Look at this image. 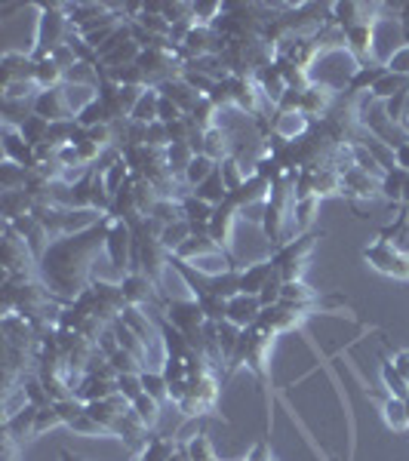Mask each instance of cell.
I'll return each mask as SVG.
<instances>
[{
    "label": "cell",
    "instance_id": "cell-1",
    "mask_svg": "<svg viewBox=\"0 0 409 461\" xmlns=\"http://www.w3.org/2000/svg\"><path fill=\"white\" fill-rule=\"evenodd\" d=\"M111 222L114 216H102L92 228L56 237L50 250L44 252V258L37 262L40 277H44L46 290H52L59 302H75L80 292H86L96 283L92 262H96L99 250L105 252V237H108Z\"/></svg>",
    "mask_w": 409,
    "mask_h": 461
},
{
    "label": "cell",
    "instance_id": "cell-2",
    "mask_svg": "<svg viewBox=\"0 0 409 461\" xmlns=\"http://www.w3.org/2000/svg\"><path fill=\"white\" fill-rule=\"evenodd\" d=\"M320 237H324V234H317V231L299 234V237L286 240L284 246H277V250L271 252V265H274V271L280 274L284 283H290V280H301L308 256L314 252V246H317Z\"/></svg>",
    "mask_w": 409,
    "mask_h": 461
},
{
    "label": "cell",
    "instance_id": "cell-3",
    "mask_svg": "<svg viewBox=\"0 0 409 461\" xmlns=\"http://www.w3.org/2000/svg\"><path fill=\"white\" fill-rule=\"evenodd\" d=\"M164 317L194 345V351H200V330H204L206 317L194 298H172V302H164Z\"/></svg>",
    "mask_w": 409,
    "mask_h": 461
},
{
    "label": "cell",
    "instance_id": "cell-4",
    "mask_svg": "<svg viewBox=\"0 0 409 461\" xmlns=\"http://www.w3.org/2000/svg\"><path fill=\"white\" fill-rule=\"evenodd\" d=\"M364 262H370V268H375L385 277L394 280H409V252L397 250L388 240H375L364 250Z\"/></svg>",
    "mask_w": 409,
    "mask_h": 461
},
{
    "label": "cell",
    "instance_id": "cell-5",
    "mask_svg": "<svg viewBox=\"0 0 409 461\" xmlns=\"http://www.w3.org/2000/svg\"><path fill=\"white\" fill-rule=\"evenodd\" d=\"M219 403V378L213 376H200V378H188V397L179 403L182 416H204V412H213Z\"/></svg>",
    "mask_w": 409,
    "mask_h": 461
},
{
    "label": "cell",
    "instance_id": "cell-6",
    "mask_svg": "<svg viewBox=\"0 0 409 461\" xmlns=\"http://www.w3.org/2000/svg\"><path fill=\"white\" fill-rule=\"evenodd\" d=\"M132 246H136V234H132V228L114 219L108 228V237H105V256H108V262L114 265V271H117L120 277L130 274Z\"/></svg>",
    "mask_w": 409,
    "mask_h": 461
},
{
    "label": "cell",
    "instance_id": "cell-7",
    "mask_svg": "<svg viewBox=\"0 0 409 461\" xmlns=\"http://www.w3.org/2000/svg\"><path fill=\"white\" fill-rule=\"evenodd\" d=\"M237 216H240V210L231 203V197H228L225 203H219L216 210H213V219H210V225H206V234H210V240L219 246V250H225L228 256H231V237H234V225H237Z\"/></svg>",
    "mask_w": 409,
    "mask_h": 461
},
{
    "label": "cell",
    "instance_id": "cell-8",
    "mask_svg": "<svg viewBox=\"0 0 409 461\" xmlns=\"http://www.w3.org/2000/svg\"><path fill=\"white\" fill-rule=\"evenodd\" d=\"M31 111L44 120H75V108H71V99H68V90L59 86V90H40L31 102Z\"/></svg>",
    "mask_w": 409,
    "mask_h": 461
},
{
    "label": "cell",
    "instance_id": "cell-9",
    "mask_svg": "<svg viewBox=\"0 0 409 461\" xmlns=\"http://www.w3.org/2000/svg\"><path fill=\"white\" fill-rule=\"evenodd\" d=\"M228 86H231V108L244 111V115L250 117H261V102H265V96H261L259 83L253 77H228Z\"/></svg>",
    "mask_w": 409,
    "mask_h": 461
},
{
    "label": "cell",
    "instance_id": "cell-10",
    "mask_svg": "<svg viewBox=\"0 0 409 461\" xmlns=\"http://www.w3.org/2000/svg\"><path fill=\"white\" fill-rule=\"evenodd\" d=\"M333 102H335L333 86L330 83H317V80H314V83L301 92V115L311 120V123H320V120L333 111Z\"/></svg>",
    "mask_w": 409,
    "mask_h": 461
},
{
    "label": "cell",
    "instance_id": "cell-11",
    "mask_svg": "<svg viewBox=\"0 0 409 461\" xmlns=\"http://www.w3.org/2000/svg\"><path fill=\"white\" fill-rule=\"evenodd\" d=\"M268 197H271V182H265V179H259V176H246V182L240 185V191H234L231 194V203L237 206L240 212H261L265 210V203H268Z\"/></svg>",
    "mask_w": 409,
    "mask_h": 461
},
{
    "label": "cell",
    "instance_id": "cell-12",
    "mask_svg": "<svg viewBox=\"0 0 409 461\" xmlns=\"http://www.w3.org/2000/svg\"><path fill=\"white\" fill-rule=\"evenodd\" d=\"M35 59L25 52H4L0 59V90L10 83H35Z\"/></svg>",
    "mask_w": 409,
    "mask_h": 461
},
{
    "label": "cell",
    "instance_id": "cell-13",
    "mask_svg": "<svg viewBox=\"0 0 409 461\" xmlns=\"http://www.w3.org/2000/svg\"><path fill=\"white\" fill-rule=\"evenodd\" d=\"M301 314L299 311H293V307H286V305H274V307H265L261 311V317H259V330H265L268 336H284V332H293L296 326L301 323Z\"/></svg>",
    "mask_w": 409,
    "mask_h": 461
},
{
    "label": "cell",
    "instance_id": "cell-14",
    "mask_svg": "<svg viewBox=\"0 0 409 461\" xmlns=\"http://www.w3.org/2000/svg\"><path fill=\"white\" fill-rule=\"evenodd\" d=\"M379 185H381V176H373V172L360 170V166L341 172V194H345L348 200H357V197L370 200L375 194H381Z\"/></svg>",
    "mask_w": 409,
    "mask_h": 461
},
{
    "label": "cell",
    "instance_id": "cell-15",
    "mask_svg": "<svg viewBox=\"0 0 409 461\" xmlns=\"http://www.w3.org/2000/svg\"><path fill=\"white\" fill-rule=\"evenodd\" d=\"M120 286H124V296L130 307H145L157 298V283L142 271H130L124 280H120Z\"/></svg>",
    "mask_w": 409,
    "mask_h": 461
},
{
    "label": "cell",
    "instance_id": "cell-16",
    "mask_svg": "<svg viewBox=\"0 0 409 461\" xmlns=\"http://www.w3.org/2000/svg\"><path fill=\"white\" fill-rule=\"evenodd\" d=\"M261 302L259 296H246V292H237L234 298H228V323L240 326V330H250V326L259 323L261 317Z\"/></svg>",
    "mask_w": 409,
    "mask_h": 461
},
{
    "label": "cell",
    "instance_id": "cell-17",
    "mask_svg": "<svg viewBox=\"0 0 409 461\" xmlns=\"http://www.w3.org/2000/svg\"><path fill=\"white\" fill-rule=\"evenodd\" d=\"M345 44H348V52H351L354 65H373V50H375L373 22L354 25V28H348L345 31Z\"/></svg>",
    "mask_w": 409,
    "mask_h": 461
},
{
    "label": "cell",
    "instance_id": "cell-18",
    "mask_svg": "<svg viewBox=\"0 0 409 461\" xmlns=\"http://www.w3.org/2000/svg\"><path fill=\"white\" fill-rule=\"evenodd\" d=\"M4 160H12V163L25 166V170H35L37 166L35 148L19 136L16 126H6V123H4Z\"/></svg>",
    "mask_w": 409,
    "mask_h": 461
},
{
    "label": "cell",
    "instance_id": "cell-19",
    "mask_svg": "<svg viewBox=\"0 0 409 461\" xmlns=\"http://www.w3.org/2000/svg\"><path fill=\"white\" fill-rule=\"evenodd\" d=\"M271 274H274L271 258H261V262H253V265H244V268H237L240 292H246V296H259V292L265 290L268 280H271Z\"/></svg>",
    "mask_w": 409,
    "mask_h": 461
},
{
    "label": "cell",
    "instance_id": "cell-20",
    "mask_svg": "<svg viewBox=\"0 0 409 461\" xmlns=\"http://www.w3.org/2000/svg\"><path fill=\"white\" fill-rule=\"evenodd\" d=\"M37 409L40 406H22V409L16 412L12 418H6L4 422V433L6 437H12L16 443H22V440L35 437V422H37Z\"/></svg>",
    "mask_w": 409,
    "mask_h": 461
},
{
    "label": "cell",
    "instance_id": "cell-21",
    "mask_svg": "<svg viewBox=\"0 0 409 461\" xmlns=\"http://www.w3.org/2000/svg\"><path fill=\"white\" fill-rule=\"evenodd\" d=\"M111 393H117V382H105V378L99 376H84L75 391V397L80 400V403H99V400H108Z\"/></svg>",
    "mask_w": 409,
    "mask_h": 461
},
{
    "label": "cell",
    "instance_id": "cell-22",
    "mask_svg": "<svg viewBox=\"0 0 409 461\" xmlns=\"http://www.w3.org/2000/svg\"><path fill=\"white\" fill-rule=\"evenodd\" d=\"M204 154L210 160H216V163H222V160L234 157V145H231V136H228V130L222 126H213V130L204 132Z\"/></svg>",
    "mask_w": 409,
    "mask_h": 461
},
{
    "label": "cell",
    "instance_id": "cell-23",
    "mask_svg": "<svg viewBox=\"0 0 409 461\" xmlns=\"http://www.w3.org/2000/svg\"><path fill=\"white\" fill-rule=\"evenodd\" d=\"M385 62H373V65H360L357 71L348 80L345 90L351 92V96H357V92H373V86L379 83L381 77H385Z\"/></svg>",
    "mask_w": 409,
    "mask_h": 461
},
{
    "label": "cell",
    "instance_id": "cell-24",
    "mask_svg": "<svg viewBox=\"0 0 409 461\" xmlns=\"http://www.w3.org/2000/svg\"><path fill=\"white\" fill-rule=\"evenodd\" d=\"M253 80L259 83V90H261V96H265V102H271V108L280 102V96L286 92V83H284V77H280V71H277V65H274V62L268 65V68H261Z\"/></svg>",
    "mask_w": 409,
    "mask_h": 461
},
{
    "label": "cell",
    "instance_id": "cell-25",
    "mask_svg": "<svg viewBox=\"0 0 409 461\" xmlns=\"http://www.w3.org/2000/svg\"><path fill=\"white\" fill-rule=\"evenodd\" d=\"M160 90V96H166V99H172V102L179 105V108L185 111V115H191V108L197 105V92L191 90V86L185 83V77H176V80H166V83H160L157 86Z\"/></svg>",
    "mask_w": 409,
    "mask_h": 461
},
{
    "label": "cell",
    "instance_id": "cell-26",
    "mask_svg": "<svg viewBox=\"0 0 409 461\" xmlns=\"http://www.w3.org/2000/svg\"><path fill=\"white\" fill-rule=\"evenodd\" d=\"M4 222H16L22 216H31L35 210V197L28 191H4Z\"/></svg>",
    "mask_w": 409,
    "mask_h": 461
},
{
    "label": "cell",
    "instance_id": "cell-27",
    "mask_svg": "<svg viewBox=\"0 0 409 461\" xmlns=\"http://www.w3.org/2000/svg\"><path fill=\"white\" fill-rule=\"evenodd\" d=\"M35 62H37L35 65V86L37 90H59V86H65V71L59 68L50 56L35 59Z\"/></svg>",
    "mask_w": 409,
    "mask_h": 461
},
{
    "label": "cell",
    "instance_id": "cell-28",
    "mask_svg": "<svg viewBox=\"0 0 409 461\" xmlns=\"http://www.w3.org/2000/svg\"><path fill=\"white\" fill-rule=\"evenodd\" d=\"M406 179L409 172L400 170V166H394V170H388L385 176H381V197L388 200V203H404V191H406Z\"/></svg>",
    "mask_w": 409,
    "mask_h": 461
},
{
    "label": "cell",
    "instance_id": "cell-29",
    "mask_svg": "<svg viewBox=\"0 0 409 461\" xmlns=\"http://www.w3.org/2000/svg\"><path fill=\"white\" fill-rule=\"evenodd\" d=\"M176 440L166 437V433H151L148 443L139 452V461H170V456L176 452Z\"/></svg>",
    "mask_w": 409,
    "mask_h": 461
},
{
    "label": "cell",
    "instance_id": "cell-30",
    "mask_svg": "<svg viewBox=\"0 0 409 461\" xmlns=\"http://www.w3.org/2000/svg\"><path fill=\"white\" fill-rule=\"evenodd\" d=\"M16 130H19V136L31 145V148H40V145H46V139H50V120H44L37 115H28L22 123L16 126Z\"/></svg>",
    "mask_w": 409,
    "mask_h": 461
},
{
    "label": "cell",
    "instance_id": "cell-31",
    "mask_svg": "<svg viewBox=\"0 0 409 461\" xmlns=\"http://www.w3.org/2000/svg\"><path fill=\"white\" fill-rule=\"evenodd\" d=\"M194 302L200 305V311H204V317H206V320H213V323H222V320H228V298L216 296V292H210V290L194 292Z\"/></svg>",
    "mask_w": 409,
    "mask_h": 461
},
{
    "label": "cell",
    "instance_id": "cell-32",
    "mask_svg": "<svg viewBox=\"0 0 409 461\" xmlns=\"http://www.w3.org/2000/svg\"><path fill=\"white\" fill-rule=\"evenodd\" d=\"M381 418L391 431L397 433H409V416H406V400H397V397H388L381 403Z\"/></svg>",
    "mask_w": 409,
    "mask_h": 461
},
{
    "label": "cell",
    "instance_id": "cell-33",
    "mask_svg": "<svg viewBox=\"0 0 409 461\" xmlns=\"http://www.w3.org/2000/svg\"><path fill=\"white\" fill-rule=\"evenodd\" d=\"M240 336H244V330H240V326L228 323V320L219 323V351H222L225 372H228V366H231L234 354H237V347H240Z\"/></svg>",
    "mask_w": 409,
    "mask_h": 461
},
{
    "label": "cell",
    "instance_id": "cell-34",
    "mask_svg": "<svg viewBox=\"0 0 409 461\" xmlns=\"http://www.w3.org/2000/svg\"><path fill=\"white\" fill-rule=\"evenodd\" d=\"M194 157H197V154H194L191 145H185V142H172L170 148H166V166H170V172L179 179V182L185 179V170L191 166Z\"/></svg>",
    "mask_w": 409,
    "mask_h": 461
},
{
    "label": "cell",
    "instance_id": "cell-35",
    "mask_svg": "<svg viewBox=\"0 0 409 461\" xmlns=\"http://www.w3.org/2000/svg\"><path fill=\"white\" fill-rule=\"evenodd\" d=\"M216 170H219L216 160H210V157H206V154H197V157L191 160V166H188V170H185V179H182V182L194 191V188H197V185H204L206 179H210Z\"/></svg>",
    "mask_w": 409,
    "mask_h": 461
},
{
    "label": "cell",
    "instance_id": "cell-36",
    "mask_svg": "<svg viewBox=\"0 0 409 461\" xmlns=\"http://www.w3.org/2000/svg\"><path fill=\"white\" fill-rule=\"evenodd\" d=\"M157 105H160V90H154V86H148V90L142 92V99H139V105L132 108V117L136 123H157Z\"/></svg>",
    "mask_w": 409,
    "mask_h": 461
},
{
    "label": "cell",
    "instance_id": "cell-37",
    "mask_svg": "<svg viewBox=\"0 0 409 461\" xmlns=\"http://www.w3.org/2000/svg\"><path fill=\"white\" fill-rule=\"evenodd\" d=\"M314 194H317L320 200L330 197V194H341V172L333 170V166L314 170Z\"/></svg>",
    "mask_w": 409,
    "mask_h": 461
},
{
    "label": "cell",
    "instance_id": "cell-38",
    "mask_svg": "<svg viewBox=\"0 0 409 461\" xmlns=\"http://www.w3.org/2000/svg\"><path fill=\"white\" fill-rule=\"evenodd\" d=\"M206 290L216 292L222 298H234L240 292V277H237V268H228L216 277H206Z\"/></svg>",
    "mask_w": 409,
    "mask_h": 461
},
{
    "label": "cell",
    "instance_id": "cell-39",
    "mask_svg": "<svg viewBox=\"0 0 409 461\" xmlns=\"http://www.w3.org/2000/svg\"><path fill=\"white\" fill-rule=\"evenodd\" d=\"M194 194H197V197L204 200V203H210V206L225 203V200H228V188H225V182H222V172L216 170L204 185H197V188H194Z\"/></svg>",
    "mask_w": 409,
    "mask_h": 461
},
{
    "label": "cell",
    "instance_id": "cell-40",
    "mask_svg": "<svg viewBox=\"0 0 409 461\" xmlns=\"http://www.w3.org/2000/svg\"><path fill=\"white\" fill-rule=\"evenodd\" d=\"M75 120H77L80 126H84V130H92V126H99V123H114V120H111V111L105 108V105L99 102V99L86 102L84 108H80L77 115H75Z\"/></svg>",
    "mask_w": 409,
    "mask_h": 461
},
{
    "label": "cell",
    "instance_id": "cell-41",
    "mask_svg": "<svg viewBox=\"0 0 409 461\" xmlns=\"http://www.w3.org/2000/svg\"><path fill=\"white\" fill-rule=\"evenodd\" d=\"M381 382L388 387V397H397V400H409V382L394 370L391 360H381Z\"/></svg>",
    "mask_w": 409,
    "mask_h": 461
},
{
    "label": "cell",
    "instance_id": "cell-42",
    "mask_svg": "<svg viewBox=\"0 0 409 461\" xmlns=\"http://www.w3.org/2000/svg\"><path fill=\"white\" fill-rule=\"evenodd\" d=\"M225 12V4L222 0H194L191 4V16H194V22L197 25H216L219 22V16Z\"/></svg>",
    "mask_w": 409,
    "mask_h": 461
},
{
    "label": "cell",
    "instance_id": "cell-43",
    "mask_svg": "<svg viewBox=\"0 0 409 461\" xmlns=\"http://www.w3.org/2000/svg\"><path fill=\"white\" fill-rule=\"evenodd\" d=\"M317 210H320V197L296 200V203H293V216H290V222L296 225V231L311 228V222H314V216H317Z\"/></svg>",
    "mask_w": 409,
    "mask_h": 461
},
{
    "label": "cell",
    "instance_id": "cell-44",
    "mask_svg": "<svg viewBox=\"0 0 409 461\" xmlns=\"http://www.w3.org/2000/svg\"><path fill=\"white\" fill-rule=\"evenodd\" d=\"M25 179H28L25 166L12 163V160H4V166H0V191H22Z\"/></svg>",
    "mask_w": 409,
    "mask_h": 461
},
{
    "label": "cell",
    "instance_id": "cell-45",
    "mask_svg": "<svg viewBox=\"0 0 409 461\" xmlns=\"http://www.w3.org/2000/svg\"><path fill=\"white\" fill-rule=\"evenodd\" d=\"M406 86H409V77H400V75H394V71H385V77H381L379 83L373 86L370 96L373 99H381V102H388V99L397 96V92L406 90Z\"/></svg>",
    "mask_w": 409,
    "mask_h": 461
},
{
    "label": "cell",
    "instance_id": "cell-46",
    "mask_svg": "<svg viewBox=\"0 0 409 461\" xmlns=\"http://www.w3.org/2000/svg\"><path fill=\"white\" fill-rule=\"evenodd\" d=\"M151 219H157L160 225H172V222H182V200H172V197H160L151 210Z\"/></svg>",
    "mask_w": 409,
    "mask_h": 461
},
{
    "label": "cell",
    "instance_id": "cell-47",
    "mask_svg": "<svg viewBox=\"0 0 409 461\" xmlns=\"http://www.w3.org/2000/svg\"><path fill=\"white\" fill-rule=\"evenodd\" d=\"M132 412L142 418V425L148 427V431H154L157 422H160V400H154V397H148V393H142L139 400H132Z\"/></svg>",
    "mask_w": 409,
    "mask_h": 461
},
{
    "label": "cell",
    "instance_id": "cell-48",
    "mask_svg": "<svg viewBox=\"0 0 409 461\" xmlns=\"http://www.w3.org/2000/svg\"><path fill=\"white\" fill-rule=\"evenodd\" d=\"M185 449H188V456H191V461H219L210 433H194V437L185 443Z\"/></svg>",
    "mask_w": 409,
    "mask_h": 461
},
{
    "label": "cell",
    "instance_id": "cell-49",
    "mask_svg": "<svg viewBox=\"0 0 409 461\" xmlns=\"http://www.w3.org/2000/svg\"><path fill=\"white\" fill-rule=\"evenodd\" d=\"M219 172H222V182L228 188V197H231L234 191H240V185L246 182V172H244V166H240L237 157L222 160V163H219Z\"/></svg>",
    "mask_w": 409,
    "mask_h": 461
},
{
    "label": "cell",
    "instance_id": "cell-50",
    "mask_svg": "<svg viewBox=\"0 0 409 461\" xmlns=\"http://www.w3.org/2000/svg\"><path fill=\"white\" fill-rule=\"evenodd\" d=\"M142 385H145V393L154 400H170V382H166V376L160 370H145L142 372Z\"/></svg>",
    "mask_w": 409,
    "mask_h": 461
},
{
    "label": "cell",
    "instance_id": "cell-51",
    "mask_svg": "<svg viewBox=\"0 0 409 461\" xmlns=\"http://www.w3.org/2000/svg\"><path fill=\"white\" fill-rule=\"evenodd\" d=\"M71 431L77 433V437H90V440H99V437H114V433L108 431V427H102L96 422V418L90 416V412H84L80 418H75V422L68 425Z\"/></svg>",
    "mask_w": 409,
    "mask_h": 461
},
{
    "label": "cell",
    "instance_id": "cell-52",
    "mask_svg": "<svg viewBox=\"0 0 409 461\" xmlns=\"http://www.w3.org/2000/svg\"><path fill=\"white\" fill-rule=\"evenodd\" d=\"M216 115H219V108H216V105H213L206 96H200L197 105L191 108V120H194V123H197L204 132L213 130V126H219V123H216Z\"/></svg>",
    "mask_w": 409,
    "mask_h": 461
},
{
    "label": "cell",
    "instance_id": "cell-53",
    "mask_svg": "<svg viewBox=\"0 0 409 461\" xmlns=\"http://www.w3.org/2000/svg\"><path fill=\"white\" fill-rule=\"evenodd\" d=\"M188 237H191V225H188L185 219H182V222H172V225H166V228H164V237H160V243H164L170 252H176L179 246H182Z\"/></svg>",
    "mask_w": 409,
    "mask_h": 461
},
{
    "label": "cell",
    "instance_id": "cell-54",
    "mask_svg": "<svg viewBox=\"0 0 409 461\" xmlns=\"http://www.w3.org/2000/svg\"><path fill=\"white\" fill-rule=\"evenodd\" d=\"M117 393H124L130 403L142 397V393H145L142 372H120V376H117Z\"/></svg>",
    "mask_w": 409,
    "mask_h": 461
},
{
    "label": "cell",
    "instance_id": "cell-55",
    "mask_svg": "<svg viewBox=\"0 0 409 461\" xmlns=\"http://www.w3.org/2000/svg\"><path fill=\"white\" fill-rule=\"evenodd\" d=\"M52 427H65L62 416L56 412V406H40L37 409V422H35V437H44V433H50Z\"/></svg>",
    "mask_w": 409,
    "mask_h": 461
},
{
    "label": "cell",
    "instance_id": "cell-56",
    "mask_svg": "<svg viewBox=\"0 0 409 461\" xmlns=\"http://www.w3.org/2000/svg\"><path fill=\"white\" fill-rule=\"evenodd\" d=\"M56 406V412L59 416H62V422H65V427H68L71 422H75V418H80L86 412V403H80L77 397H68V400H59V403H52Z\"/></svg>",
    "mask_w": 409,
    "mask_h": 461
},
{
    "label": "cell",
    "instance_id": "cell-57",
    "mask_svg": "<svg viewBox=\"0 0 409 461\" xmlns=\"http://www.w3.org/2000/svg\"><path fill=\"white\" fill-rule=\"evenodd\" d=\"M280 290H284V280H280V274L274 271L271 274V280L265 283V290L259 292V302L261 307H274V305H280Z\"/></svg>",
    "mask_w": 409,
    "mask_h": 461
},
{
    "label": "cell",
    "instance_id": "cell-58",
    "mask_svg": "<svg viewBox=\"0 0 409 461\" xmlns=\"http://www.w3.org/2000/svg\"><path fill=\"white\" fill-rule=\"evenodd\" d=\"M108 360H111L114 370H117V376H120V372H145V366L139 363V360L132 357V354H126L124 347H120V351L114 354V357H108Z\"/></svg>",
    "mask_w": 409,
    "mask_h": 461
},
{
    "label": "cell",
    "instance_id": "cell-59",
    "mask_svg": "<svg viewBox=\"0 0 409 461\" xmlns=\"http://www.w3.org/2000/svg\"><path fill=\"white\" fill-rule=\"evenodd\" d=\"M185 117V111L179 108L176 102H172V99H166V96H160V105H157V120L160 123H176V120H182Z\"/></svg>",
    "mask_w": 409,
    "mask_h": 461
},
{
    "label": "cell",
    "instance_id": "cell-60",
    "mask_svg": "<svg viewBox=\"0 0 409 461\" xmlns=\"http://www.w3.org/2000/svg\"><path fill=\"white\" fill-rule=\"evenodd\" d=\"M188 397V378H179V382H170V400L172 403H182V400Z\"/></svg>",
    "mask_w": 409,
    "mask_h": 461
},
{
    "label": "cell",
    "instance_id": "cell-61",
    "mask_svg": "<svg viewBox=\"0 0 409 461\" xmlns=\"http://www.w3.org/2000/svg\"><path fill=\"white\" fill-rule=\"evenodd\" d=\"M391 363H394V370H397L400 376H404L406 382H409V351H397V354H394Z\"/></svg>",
    "mask_w": 409,
    "mask_h": 461
},
{
    "label": "cell",
    "instance_id": "cell-62",
    "mask_svg": "<svg viewBox=\"0 0 409 461\" xmlns=\"http://www.w3.org/2000/svg\"><path fill=\"white\" fill-rule=\"evenodd\" d=\"M170 461H191V456H188L185 446H176V452H172V456H170Z\"/></svg>",
    "mask_w": 409,
    "mask_h": 461
},
{
    "label": "cell",
    "instance_id": "cell-63",
    "mask_svg": "<svg viewBox=\"0 0 409 461\" xmlns=\"http://www.w3.org/2000/svg\"><path fill=\"white\" fill-rule=\"evenodd\" d=\"M406 416H409V400H406Z\"/></svg>",
    "mask_w": 409,
    "mask_h": 461
}]
</instances>
